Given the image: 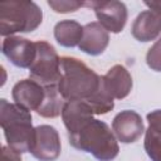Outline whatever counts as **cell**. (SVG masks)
<instances>
[{
    "mask_svg": "<svg viewBox=\"0 0 161 161\" xmlns=\"http://www.w3.org/2000/svg\"><path fill=\"white\" fill-rule=\"evenodd\" d=\"M62 77L58 89L65 101H87L99 88L102 75L74 57L60 58Z\"/></svg>",
    "mask_w": 161,
    "mask_h": 161,
    "instance_id": "cell-1",
    "label": "cell"
},
{
    "mask_svg": "<svg viewBox=\"0 0 161 161\" xmlns=\"http://www.w3.org/2000/svg\"><path fill=\"white\" fill-rule=\"evenodd\" d=\"M68 137L74 148L91 153L98 161H112L118 156V140L103 121L94 118Z\"/></svg>",
    "mask_w": 161,
    "mask_h": 161,
    "instance_id": "cell-2",
    "label": "cell"
},
{
    "mask_svg": "<svg viewBox=\"0 0 161 161\" xmlns=\"http://www.w3.org/2000/svg\"><path fill=\"white\" fill-rule=\"evenodd\" d=\"M0 126L10 148L19 153L29 152L35 128L30 111L3 98L0 99Z\"/></svg>",
    "mask_w": 161,
    "mask_h": 161,
    "instance_id": "cell-3",
    "label": "cell"
},
{
    "mask_svg": "<svg viewBox=\"0 0 161 161\" xmlns=\"http://www.w3.org/2000/svg\"><path fill=\"white\" fill-rule=\"evenodd\" d=\"M42 21L43 11L33 1L0 3V34L5 38L15 33L34 31Z\"/></svg>",
    "mask_w": 161,
    "mask_h": 161,
    "instance_id": "cell-4",
    "label": "cell"
},
{
    "mask_svg": "<svg viewBox=\"0 0 161 161\" xmlns=\"http://www.w3.org/2000/svg\"><path fill=\"white\" fill-rule=\"evenodd\" d=\"M36 57L29 68L30 79L38 82L43 87L58 84L62 77L60 58L52 44L45 40H38Z\"/></svg>",
    "mask_w": 161,
    "mask_h": 161,
    "instance_id": "cell-5",
    "label": "cell"
},
{
    "mask_svg": "<svg viewBox=\"0 0 161 161\" xmlns=\"http://www.w3.org/2000/svg\"><path fill=\"white\" fill-rule=\"evenodd\" d=\"M60 138L58 131L49 125L34 128L33 142L29 152L39 161H55L60 155Z\"/></svg>",
    "mask_w": 161,
    "mask_h": 161,
    "instance_id": "cell-6",
    "label": "cell"
},
{
    "mask_svg": "<svg viewBox=\"0 0 161 161\" xmlns=\"http://www.w3.org/2000/svg\"><path fill=\"white\" fill-rule=\"evenodd\" d=\"M86 6H91L98 19V23L111 33H119L123 30L128 13L127 8L122 1H91L86 3Z\"/></svg>",
    "mask_w": 161,
    "mask_h": 161,
    "instance_id": "cell-7",
    "label": "cell"
},
{
    "mask_svg": "<svg viewBox=\"0 0 161 161\" xmlns=\"http://www.w3.org/2000/svg\"><path fill=\"white\" fill-rule=\"evenodd\" d=\"M3 54L18 68H30L36 57V44L18 35L6 36L1 45Z\"/></svg>",
    "mask_w": 161,
    "mask_h": 161,
    "instance_id": "cell-8",
    "label": "cell"
},
{
    "mask_svg": "<svg viewBox=\"0 0 161 161\" xmlns=\"http://www.w3.org/2000/svg\"><path fill=\"white\" fill-rule=\"evenodd\" d=\"M112 131L122 143L136 142L145 132L142 117L131 109H125L117 113L112 121Z\"/></svg>",
    "mask_w": 161,
    "mask_h": 161,
    "instance_id": "cell-9",
    "label": "cell"
},
{
    "mask_svg": "<svg viewBox=\"0 0 161 161\" xmlns=\"http://www.w3.org/2000/svg\"><path fill=\"white\" fill-rule=\"evenodd\" d=\"M14 103L28 111H38L45 98V88L33 79H21L11 89Z\"/></svg>",
    "mask_w": 161,
    "mask_h": 161,
    "instance_id": "cell-10",
    "label": "cell"
},
{
    "mask_svg": "<svg viewBox=\"0 0 161 161\" xmlns=\"http://www.w3.org/2000/svg\"><path fill=\"white\" fill-rule=\"evenodd\" d=\"M60 116L68 131V136L77 133L88 122L94 119V113L86 101H67Z\"/></svg>",
    "mask_w": 161,
    "mask_h": 161,
    "instance_id": "cell-11",
    "label": "cell"
},
{
    "mask_svg": "<svg viewBox=\"0 0 161 161\" xmlns=\"http://www.w3.org/2000/svg\"><path fill=\"white\" fill-rule=\"evenodd\" d=\"M102 82L113 99H123L132 91V77L130 72L121 64L113 65L108 72L102 75Z\"/></svg>",
    "mask_w": 161,
    "mask_h": 161,
    "instance_id": "cell-12",
    "label": "cell"
},
{
    "mask_svg": "<svg viewBox=\"0 0 161 161\" xmlns=\"http://www.w3.org/2000/svg\"><path fill=\"white\" fill-rule=\"evenodd\" d=\"M109 43L108 31L98 23L92 21L83 26V36L78 48L88 55H99L102 54Z\"/></svg>",
    "mask_w": 161,
    "mask_h": 161,
    "instance_id": "cell-13",
    "label": "cell"
},
{
    "mask_svg": "<svg viewBox=\"0 0 161 161\" xmlns=\"http://www.w3.org/2000/svg\"><path fill=\"white\" fill-rule=\"evenodd\" d=\"M132 36L142 43L155 40L161 34V15L151 11H141L133 20L131 28Z\"/></svg>",
    "mask_w": 161,
    "mask_h": 161,
    "instance_id": "cell-14",
    "label": "cell"
},
{
    "mask_svg": "<svg viewBox=\"0 0 161 161\" xmlns=\"http://www.w3.org/2000/svg\"><path fill=\"white\" fill-rule=\"evenodd\" d=\"M146 118L148 127L145 131V151L151 161H161V109L151 111Z\"/></svg>",
    "mask_w": 161,
    "mask_h": 161,
    "instance_id": "cell-15",
    "label": "cell"
},
{
    "mask_svg": "<svg viewBox=\"0 0 161 161\" xmlns=\"http://www.w3.org/2000/svg\"><path fill=\"white\" fill-rule=\"evenodd\" d=\"M82 36L83 26L75 20H60L54 26V38L57 43L64 48H74L79 45Z\"/></svg>",
    "mask_w": 161,
    "mask_h": 161,
    "instance_id": "cell-16",
    "label": "cell"
},
{
    "mask_svg": "<svg viewBox=\"0 0 161 161\" xmlns=\"http://www.w3.org/2000/svg\"><path fill=\"white\" fill-rule=\"evenodd\" d=\"M44 88H45V98L43 104L36 111V113L44 118H55L62 114L64 103L67 101L59 93L58 84L47 86Z\"/></svg>",
    "mask_w": 161,
    "mask_h": 161,
    "instance_id": "cell-17",
    "label": "cell"
},
{
    "mask_svg": "<svg viewBox=\"0 0 161 161\" xmlns=\"http://www.w3.org/2000/svg\"><path fill=\"white\" fill-rule=\"evenodd\" d=\"M86 102L89 104L93 113L97 114V116L106 114L109 111H112L113 107H114V99L106 91V88L103 86V82H101V86H99L98 91L89 99H87Z\"/></svg>",
    "mask_w": 161,
    "mask_h": 161,
    "instance_id": "cell-18",
    "label": "cell"
},
{
    "mask_svg": "<svg viewBox=\"0 0 161 161\" xmlns=\"http://www.w3.org/2000/svg\"><path fill=\"white\" fill-rule=\"evenodd\" d=\"M48 5H49L55 13L65 14V13L77 11L79 8L86 6V3L75 1V0H49V1H48Z\"/></svg>",
    "mask_w": 161,
    "mask_h": 161,
    "instance_id": "cell-19",
    "label": "cell"
},
{
    "mask_svg": "<svg viewBox=\"0 0 161 161\" xmlns=\"http://www.w3.org/2000/svg\"><path fill=\"white\" fill-rule=\"evenodd\" d=\"M146 64L151 70L161 72V38L148 49L146 54Z\"/></svg>",
    "mask_w": 161,
    "mask_h": 161,
    "instance_id": "cell-20",
    "label": "cell"
},
{
    "mask_svg": "<svg viewBox=\"0 0 161 161\" xmlns=\"http://www.w3.org/2000/svg\"><path fill=\"white\" fill-rule=\"evenodd\" d=\"M20 155L21 153L14 151L9 146L1 147V161H21Z\"/></svg>",
    "mask_w": 161,
    "mask_h": 161,
    "instance_id": "cell-21",
    "label": "cell"
},
{
    "mask_svg": "<svg viewBox=\"0 0 161 161\" xmlns=\"http://www.w3.org/2000/svg\"><path fill=\"white\" fill-rule=\"evenodd\" d=\"M145 5L148 8V10L161 15V0H152V1H145Z\"/></svg>",
    "mask_w": 161,
    "mask_h": 161,
    "instance_id": "cell-22",
    "label": "cell"
}]
</instances>
